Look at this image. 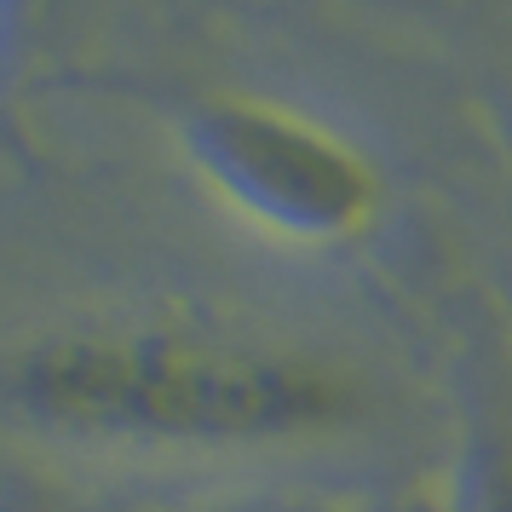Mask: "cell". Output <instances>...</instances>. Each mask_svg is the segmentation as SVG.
<instances>
[{"mask_svg":"<svg viewBox=\"0 0 512 512\" xmlns=\"http://www.w3.org/2000/svg\"><path fill=\"white\" fill-rule=\"evenodd\" d=\"M35 403L52 415L185 426V432H254L300 420L323 403V386L254 357L173 346H70L35 363Z\"/></svg>","mask_w":512,"mask_h":512,"instance_id":"obj_1","label":"cell"},{"mask_svg":"<svg viewBox=\"0 0 512 512\" xmlns=\"http://www.w3.org/2000/svg\"><path fill=\"white\" fill-rule=\"evenodd\" d=\"M236 139L248 150V167H254V173H271L265 185H277V196H294V202H305V208H317V213L346 208L351 196H357L346 167H334L323 150L288 139L277 127H248V133H236Z\"/></svg>","mask_w":512,"mask_h":512,"instance_id":"obj_2","label":"cell"}]
</instances>
